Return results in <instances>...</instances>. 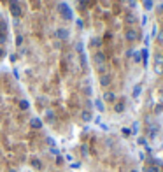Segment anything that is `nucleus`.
I'll use <instances>...</instances> for the list:
<instances>
[{
	"label": "nucleus",
	"instance_id": "1",
	"mask_svg": "<svg viewBox=\"0 0 163 172\" xmlns=\"http://www.w3.org/2000/svg\"><path fill=\"white\" fill-rule=\"evenodd\" d=\"M56 9H58V12H60V16L63 18V20H67V21H72V18H74V12H72V9L68 7L67 4H58L56 5Z\"/></svg>",
	"mask_w": 163,
	"mask_h": 172
},
{
	"label": "nucleus",
	"instance_id": "2",
	"mask_svg": "<svg viewBox=\"0 0 163 172\" xmlns=\"http://www.w3.org/2000/svg\"><path fill=\"white\" fill-rule=\"evenodd\" d=\"M9 7H11V14H12L14 18H19V16H21V9H19V2L18 0H11Z\"/></svg>",
	"mask_w": 163,
	"mask_h": 172
},
{
	"label": "nucleus",
	"instance_id": "3",
	"mask_svg": "<svg viewBox=\"0 0 163 172\" xmlns=\"http://www.w3.org/2000/svg\"><path fill=\"white\" fill-rule=\"evenodd\" d=\"M93 60H95V63L98 67H102V65L105 63V55H104L102 51H96L95 55H93Z\"/></svg>",
	"mask_w": 163,
	"mask_h": 172
},
{
	"label": "nucleus",
	"instance_id": "4",
	"mask_svg": "<svg viewBox=\"0 0 163 172\" xmlns=\"http://www.w3.org/2000/svg\"><path fill=\"white\" fill-rule=\"evenodd\" d=\"M125 37H126V41H137L139 39V33L133 30V28H128L125 33Z\"/></svg>",
	"mask_w": 163,
	"mask_h": 172
},
{
	"label": "nucleus",
	"instance_id": "5",
	"mask_svg": "<svg viewBox=\"0 0 163 172\" xmlns=\"http://www.w3.org/2000/svg\"><path fill=\"white\" fill-rule=\"evenodd\" d=\"M68 30H65V28H56V37L60 39V41H65V39H68Z\"/></svg>",
	"mask_w": 163,
	"mask_h": 172
},
{
	"label": "nucleus",
	"instance_id": "6",
	"mask_svg": "<svg viewBox=\"0 0 163 172\" xmlns=\"http://www.w3.org/2000/svg\"><path fill=\"white\" fill-rule=\"evenodd\" d=\"M153 60H154V67H163V55H160V53H156Z\"/></svg>",
	"mask_w": 163,
	"mask_h": 172
},
{
	"label": "nucleus",
	"instance_id": "7",
	"mask_svg": "<svg viewBox=\"0 0 163 172\" xmlns=\"http://www.w3.org/2000/svg\"><path fill=\"white\" fill-rule=\"evenodd\" d=\"M104 98H105L107 102H114L116 100V95L112 93V91H105V95H104Z\"/></svg>",
	"mask_w": 163,
	"mask_h": 172
},
{
	"label": "nucleus",
	"instance_id": "8",
	"mask_svg": "<svg viewBox=\"0 0 163 172\" xmlns=\"http://www.w3.org/2000/svg\"><path fill=\"white\" fill-rule=\"evenodd\" d=\"M109 83H111V76H107V74H104V76L100 77V84H102V86H107Z\"/></svg>",
	"mask_w": 163,
	"mask_h": 172
},
{
	"label": "nucleus",
	"instance_id": "9",
	"mask_svg": "<svg viewBox=\"0 0 163 172\" xmlns=\"http://www.w3.org/2000/svg\"><path fill=\"white\" fill-rule=\"evenodd\" d=\"M135 21H137V18H135V14H132V12H130V14L126 16V23H128V25H133Z\"/></svg>",
	"mask_w": 163,
	"mask_h": 172
},
{
	"label": "nucleus",
	"instance_id": "10",
	"mask_svg": "<svg viewBox=\"0 0 163 172\" xmlns=\"http://www.w3.org/2000/svg\"><path fill=\"white\" fill-rule=\"evenodd\" d=\"M95 107L98 109V111H104V102L100 100V98H96L95 100Z\"/></svg>",
	"mask_w": 163,
	"mask_h": 172
},
{
	"label": "nucleus",
	"instance_id": "11",
	"mask_svg": "<svg viewBox=\"0 0 163 172\" xmlns=\"http://www.w3.org/2000/svg\"><path fill=\"white\" fill-rule=\"evenodd\" d=\"M140 91H142V86H140V84H137V86L133 88V97H135V98L140 95Z\"/></svg>",
	"mask_w": 163,
	"mask_h": 172
},
{
	"label": "nucleus",
	"instance_id": "12",
	"mask_svg": "<svg viewBox=\"0 0 163 172\" xmlns=\"http://www.w3.org/2000/svg\"><path fill=\"white\" fill-rule=\"evenodd\" d=\"M32 126H33V128H40V126H42V121L35 118V120H32Z\"/></svg>",
	"mask_w": 163,
	"mask_h": 172
},
{
	"label": "nucleus",
	"instance_id": "13",
	"mask_svg": "<svg viewBox=\"0 0 163 172\" xmlns=\"http://www.w3.org/2000/svg\"><path fill=\"white\" fill-rule=\"evenodd\" d=\"M144 7L147 11H151L153 9V0H144Z\"/></svg>",
	"mask_w": 163,
	"mask_h": 172
},
{
	"label": "nucleus",
	"instance_id": "14",
	"mask_svg": "<svg viewBox=\"0 0 163 172\" xmlns=\"http://www.w3.org/2000/svg\"><path fill=\"white\" fill-rule=\"evenodd\" d=\"M83 120H84V121H89V120H91V112L84 111V112H83Z\"/></svg>",
	"mask_w": 163,
	"mask_h": 172
},
{
	"label": "nucleus",
	"instance_id": "15",
	"mask_svg": "<svg viewBox=\"0 0 163 172\" xmlns=\"http://www.w3.org/2000/svg\"><path fill=\"white\" fill-rule=\"evenodd\" d=\"M123 109H125V104H123V102H119V104H116V111H117V112H121V111H123Z\"/></svg>",
	"mask_w": 163,
	"mask_h": 172
},
{
	"label": "nucleus",
	"instance_id": "16",
	"mask_svg": "<svg viewBox=\"0 0 163 172\" xmlns=\"http://www.w3.org/2000/svg\"><path fill=\"white\" fill-rule=\"evenodd\" d=\"M100 44H102L100 39H91V46H100Z\"/></svg>",
	"mask_w": 163,
	"mask_h": 172
},
{
	"label": "nucleus",
	"instance_id": "17",
	"mask_svg": "<svg viewBox=\"0 0 163 172\" xmlns=\"http://www.w3.org/2000/svg\"><path fill=\"white\" fill-rule=\"evenodd\" d=\"M19 107H21V109H28V102H26V100H21Z\"/></svg>",
	"mask_w": 163,
	"mask_h": 172
},
{
	"label": "nucleus",
	"instance_id": "18",
	"mask_svg": "<svg viewBox=\"0 0 163 172\" xmlns=\"http://www.w3.org/2000/svg\"><path fill=\"white\" fill-rule=\"evenodd\" d=\"M79 60H81V63H83V65H86V56H84L83 53L79 55Z\"/></svg>",
	"mask_w": 163,
	"mask_h": 172
},
{
	"label": "nucleus",
	"instance_id": "19",
	"mask_svg": "<svg viewBox=\"0 0 163 172\" xmlns=\"http://www.w3.org/2000/svg\"><path fill=\"white\" fill-rule=\"evenodd\" d=\"M156 37H158V42H160V44H163V32H160Z\"/></svg>",
	"mask_w": 163,
	"mask_h": 172
},
{
	"label": "nucleus",
	"instance_id": "20",
	"mask_svg": "<svg viewBox=\"0 0 163 172\" xmlns=\"http://www.w3.org/2000/svg\"><path fill=\"white\" fill-rule=\"evenodd\" d=\"M142 56H144V61H147V58H149V53H147V49L142 51Z\"/></svg>",
	"mask_w": 163,
	"mask_h": 172
},
{
	"label": "nucleus",
	"instance_id": "21",
	"mask_svg": "<svg viewBox=\"0 0 163 172\" xmlns=\"http://www.w3.org/2000/svg\"><path fill=\"white\" fill-rule=\"evenodd\" d=\"M126 2H128V7H130V9L135 7V0H126Z\"/></svg>",
	"mask_w": 163,
	"mask_h": 172
},
{
	"label": "nucleus",
	"instance_id": "22",
	"mask_svg": "<svg viewBox=\"0 0 163 172\" xmlns=\"http://www.w3.org/2000/svg\"><path fill=\"white\" fill-rule=\"evenodd\" d=\"M76 49H77V53H79V55L83 53V44H81V42H79V44L76 46Z\"/></svg>",
	"mask_w": 163,
	"mask_h": 172
},
{
	"label": "nucleus",
	"instance_id": "23",
	"mask_svg": "<svg viewBox=\"0 0 163 172\" xmlns=\"http://www.w3.org/2000/svg\"><path fill=\"white\" fill-rule=\"evenodd\" d=\"M154 72L156 74H163V67H154Z\"/></svg>",
	"mask_w": 163,
	"mask_h": 172
},
{
	"label": "nucleus",
	"instance_id": "24",
	"mask_svg": "<svg viewBox=\"0 0 163 172\" xmlns=\"http://www.w3.org/2000/svg\"><path fill=\"white\" fill-rule=\"evenodd\" d=\"M151 33H153L154 37H156V35H158V28H156V25H154V26H153V30H151Z\"/></svg>",
	"mask_w": 163,
	"mask_h": 172
},
{
	"label": "nucleus",
	"instance_id": "25",
	"mask_svg": "<svg viewBox=\"0 0 163 172\" xmlns=\"http://www.w3.org/2000/svg\"><path fill=\"white\" fill-rule=\"evenodd\" d=\"M4 42H5V35H4V33H0V44H4Z\"/></svg>",
	"mask_w": 163,
	"mask_h": 172
},
{
	"label": "nucleus",
	"instance_id": "26",
	"mask_svg": "<svg viewBox=\"0 0 163 172\" xmlns=\"http://www.w3.org/2000/svg\"><path fill=\"white\" fill-rule=\"evenodd\" d=\"M0 56H4V49H0Z\"/></svg>",
	"mask_w": 163,
	"mask_h": 172
},
{
	"label": "nucleus",
	"instance_id": "27",
	"mask_svg": "<svg viewBox=\"0 0 163 172\" xmlns=\"http://www.w3.org/2000/svg\"><path fill=\"white\" fill-rule=\"evenodd\" d=\"M130 172H139V170H135V169H133V170H130Z\"/></svg>",
	"mask_w": 163,
	"mask_h": 172
},
{
	"label": "nucleus",
	"instance_id": "28",
	"mask_svg": "<svg viewBox=\"0 0 163 172\" xmlns=\"http://www.w3.org/2000/svg\"><path fill=\"white\" fill-rule=\"evenodd\" d=\"M119 2H125V0H119Z\"/></svg>",
	"mask_w": 163,
	"mask_h": 172
}]
</instances>
